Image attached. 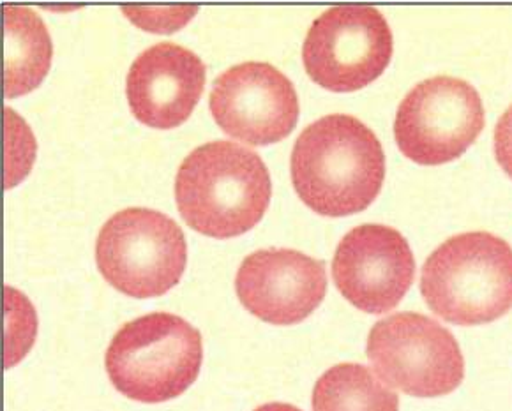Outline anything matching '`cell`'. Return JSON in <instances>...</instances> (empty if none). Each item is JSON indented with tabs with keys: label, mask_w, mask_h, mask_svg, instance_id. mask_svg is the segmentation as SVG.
<instances>
[{
	"label": "cell",
	"mask_w": 512,
	"mask_h": 411,
	"mask_svg": "<svg viewBox=\"0 0 512 411\" xmlns=\"http://www.w3.org/2000/svg\"><path fill=\"white\" fill-rule=\"evenodd\" d=\"M129 20L152 32L179 29L195 15L196 8H122Z\"/></svg>",
	"instance_id": "15"
},
{
	"label": "cell",
	"mask_w": 512,
	"mask_h": 411,
	"mask_svg": "<svg viewBox=\"0 0 512 411\" xmlns=\"http://www.w3.org/2000/svg\"><path fill=\"white\" fill-rule=\"evenodd\" d=\"M271 196V175L262 157L228 140L196 147L175 177V200L184 221L216 239L255 228Z\"/></svg>",
	"instance_id": "2"
},
{
	"label": "cell",
	"mask_w": 512,
	"mask_h": 411,
	"mask_svg": "<svg viewBox=\"0 0 512 411\" xmlns=\"http://www.w3.org/2000/svg\"><path fill=\"white\" fill-rule=\"evenodd\" d=\"M421 293L445 322H495L512 309V247L488 232L445 240L422 267Z\"/></svg>",
	"instance_id": "3"
},
{
	"label": "cell",
	"mask_w": 512,
	"mask_h": 411,
	"mask_svg": "<svg viewBox=\"0 0 512 411\" xmlns=\"http://www.w3.org/2000/svg\"><path fill=\"white\" fill-rule=\"evenodd\" d=\"M414 277V253L391 226L361 225L350 230L332 260V279L339 293L364 313H389L407 295Z\"/></svg>",
	"instance_id": "10"
},
{
	"label": "cell",
	"mask_w": 512,
	"mask_h": 411,
	"mask_svg": "<svg viewBox=\"0 0 512 411\" xmlns=\"http://www.w3.org/2000/svg\"><path fill=\"white\" fill-rule=\"evenodd\" d=\"M384 177L382 143L352 115H325L295 140L292 182L302 202L317 214L352 216L368 209Z\"/></svg>",
	"instance_id": "1"
},
{
	"label": "cell",
	"mask_w": 512,
	"mask_h": 411,
	"mask_svg": "<svg viewBox=\"0 0 512 411\" xmlns=\"http://www.w3.org/2000/svg\"><path fill=\"white\" fill-rule=\"evenodd\" d=\"M242 306L272 325H294L315 313L327 292L325 265L295 249H260L235 277Z\"/></svg>",
	"instance_id": "11"
},
{
	"label": "cell",
	"mask_w": 512,
	"mask_h": 411,
	"mask_svg": "<svg viewBox=\"0 0 512 411\" xmlns=\"http://www.w3.org/2000/svg\"><path fill=\"white\" fill-rule=\"evenodd\" d=\"M366 352L378 378L408 396H447L465 376L458 341L422 314L396 313L375 323Z\"/></svg>",
	"instance_id": "6"
},
{
	"label": "cell",
	"mask_w": 512,
	"mask_h": 411,
	"mask_svg": "<svg viewBox=\"0 0 512 411\" xmlns=\"http://www.w3.org/2000/svg\"><path fill=\"white\" fill-rule=\"evenodd\" d=\"M392 32L371 6H334L311 23L302 60L313 82L332 92H354L384 73Z\"/></svg>",
	"instance_id": "8"
},
{
	"label": "cell",
	"mask_w": 512,
	"mask_h": 411,
	"mask_svg": "<svg viewBox=\"0 0 512 411\" xmlns=\"http://www.w3.org/2000/svg\"><path fill=\"white\" fill-rule=\"evenodd\" d=\"M255 411H301L299 408H295L292 404L285 403H269L256 408Z\"/></svg>",
	"instance_id": "17"
},
{
	"label": "cell",
	"mask_w": 512,
	"mask_h": 411,
	"mask_svg": "<svg viewBox=\"0 0 512 411\" xmlns=\"http://www.w3.org/2000/svg\"><path fill=\"white\" fill-rule=\"evenodd\" d=\"M209 105L219 128L251 145L283 140L299 119L294 83L269 62L248 60L223 71Z\"/></svg>",
	"instance_id": "9"
},
{
	"label": "cell",
	"mask_w": 512,
	"mask_h": 411,
	"mask_svg": "<svg viewBox=\"0 0 512 411\" xmlns=\"http://www.w3.org/2000/svg\"><path fill=\"white\" fill-rule=\"evenodd\" d=\"M6 55L4 92L8 98L36 89L52 62V39L36 11L25 6H4Z\"/></svg>",
	"instance_id": "13"
},
{
	"label": "cell",
	"mask_w": 512,
	"mask_h": 411,
	"mask_svg": "<svg viewBox=\"0 0 512 411\" xmlns=\"http://www.w3.org/2000/svg\"><path fill=\"white\" fill-rule=\"evenodd\" d=\"M495 156L498 165L512 179V105L505 110L495 128Z\"/></svg>",
	"instance_id": "16"
},
{
	"label": "cell",
	"mask_w": 512,
	"mask_h": 411,
	"mask_svg": "<svg viewBox=\"0 0 512 411\" xmlns=\"http://www.w3.org/2000/svg\"><path fill=\"white\" fill-rule=\"evenodd\" d=\"M313 411H400V397L362 364H338L313 389Z\"/></svg>",
	"instance_id": "14"
},
{
	"label": "cell",
	"mask_w": 512,
	"mask_h": 411,
	"mask_svg": "<svg viewBox=\"0 0 512 411\" xmlns=\"http://www.w3.org/2000/svg\"><path fill=\"white\" fill-rule=\"evenodd\" d=\"M202 334L181 316L151 313L126 323L106 350L115 389L140 403H165L191 387L202 369Z\"/></svg>",
	"instance_id": "4"
},
{
	"label": "cell",
	"mask_w": 512,
	"mask_h": 411,
	"mask_svg": "<svg viewBox=\"0 0 512 411\" xmlns=\"http://www.w3.org/2000/svg\"><path fill=\"white\" fill-rule=\"evenodd\" d=\"M204 85L202 59L165 41L136 57L126 78V94L136 119L151 128L172 129L195 110Z\"/></svg>",
	"instance_id": "12"
},
{
	"label": "cell",
	"mask_w": 512,
	"mask_h": 411,
	"mask_svg": "<svg viewBox=\"0 0 512 411\" xmlns=\"http://www.w3.org/2000/svg\"><path fill=\"white\" fill-rule=\"evenodd\" d=\"M479 92L460 78L433 76L401 101L394 138L417 165L438 166L463 156L484 129Z\"/></svg>",
	"instance_id": "7"
},
{
	"label": "cell",
	"mask_w": 512,
	"mask_h": 411,
	"mask_svg": "<svg viewBox=\"0 0 512 411\" xmlns=\"http://www.w3.org/2000/svg\"><path fill=\"white\" fill-rule=\"evenodd\" d=\"M96 262L113 288L135 299H151L181 281L188 244L172 217L131 207L113 214L101 228Z\"/></svg>",
	"instance_id": "5"
}]
</instances>
